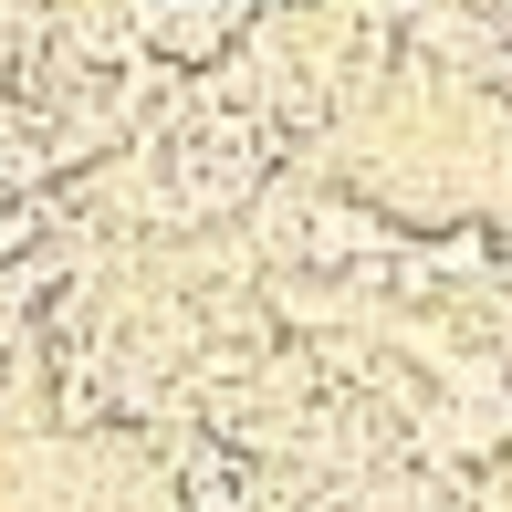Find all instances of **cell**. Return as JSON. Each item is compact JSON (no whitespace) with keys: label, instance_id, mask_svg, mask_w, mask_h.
Here are the masks:
<instances>
[{"label":"cell","instance_id":"6da1fadb","mask_svg":"<svg viewBox=\"0 0 512 512\" xmlns=\"http://www.w3.org/2000/svg\"><path fill=\"white\" fill-rule=\"evenodd\" d=\"M157 32H178L189 53H209V42H220V0H178V11H157Z\"/></svg>","mask_w":512,"mask_h":512}]
</instances>
